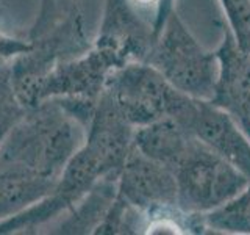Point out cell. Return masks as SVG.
Here are the masks:
<instances>
[{"instance_id": "52a82bcc", "label": "cell", "mask_w": 250, "mask_h": 235, "mask_svg": "<svg viewBox=\"0 0 250 235\" xmlns=\"http://www.w3.org/2000/svg\"><path fill=\"white\" fill-rule=\"evenodd\" d=\"M117 196L144 215L146 226L153 218L186 213L178 207L174 172L148 159L135 144L117 179Z\"/></svg>"}, {"instance_id": "7a4b0ae2", "label": "cell", "mask_w": 250, "mask_h": 235, "mask_svg": "<svg viewBox=\"0 0 250 235\" xmlns=\"http://www.w3.org/2000/svg\"><path fill=\"white\" fill-rule=\"evenodd\" d=\"M180 93L211 100L214 94L219 61L194 38L174 10L164 22L146 60Z\"/></svg>"}, {"instance_id": "9a60e30c", "label": "cell", "mask_w": 250, "mask_h": 235, "mask_svg": "<svg viewBox=\"0 0 250 235\" xmlns=\"http://www.w3.org/2000/svg\"><path fill=\"white\" fill-rule=\"evenodd\" d=\"M78 13H82L78 0H41L38 16L28 30L27 39L41 36L47 30Z\"/></svg>"}, {"instance_id": "3957f363", "label": "cell", "mask_w": 250, "mask_h": 235, "mask_svg": "<svg viewBox=\"0 0 250 235\" xmlns=\"http://www.w3.org/2000/svg\"><path fill=\"white\" fill-rule=\"evenodd\" d=\"M177 182L178 207L186 213L202 215L231 199L250 180L197 138L172 168Z\"/></svg>"}, {"instance_id": "d6986e66", "label": "cell", "mask_w": 250, "mask_h": 235, "mask_svg": "<svg viewBox=\"0 0 250 235\" xmlns=\"http://www.w3.org/2000/svg\"><path fill=\"white\" fill-rule=\"evenodd\" d=\"M6 63H8V61H3V60H0V75H2L3 69L6 68Z\"/></svg>"}, {"instance_id": "5bb4252c", "label": "cell", "mask_w": 250, "mask_h": 235, "mask_svg": "<svg viewBox=\"0 0 250 235\" xmlns=\"http://www.w3.org/2000/svg\"><path fill=\"white\" fill-rule=\"evenodd\" d=\"M203 234H246L250 235V182L213 210L200 215Z\"/></svg>"}, {"instance_id": "9c48e42d", "label": "cell", "mask_w": 250, "mask_h": 235, "mask_svg": "<svg viewBox=\"0 0 250 235\" xmlns=\"http://www.w3.org/2000/svg\"><path fill=\"white\" fill-rule=\"evenodd\" d=\"M158 38L153 22L130 0H105L99 33L94 43L113 49L125 63H146Z\"/></svg>"}, {"instance_id": "5b68a950", "label": "cell", "mask_w": 250, "mask_h": 235, "mask_svg": "<svg viewBox=\"0 0 250 235\" xmlns=\"http://www.w3.org/2000/svg\"><path fill=\"white\" fill-rule=\"evenodd\" d=\"M177 93L155 68L131 61L113 70L102 94L125 121L138 129L167 118Z\"/></svg>"}, {"instance_id": "ac0fdd59", "label": "cell", "mask_w": 250, "mask_h": 235, "mask_svg": "<svg viewBox=\"0 0 250 235\" xmlns=\"http://www.w3.org/2000/svg\"><path fill=\"white\" fill-rule=\"evenodd\" d=\"M31 49V41L28 39H22V38H16L3 33L0 30V60L3 61H10L18 55L27 52Z\"/></svg>"}, {"instance_id": "8fae6325", "label": "cell", "mask_w": 250, "mask_h": 235, "mask_svg": "<svg viewBox=\"0 0 250 235\" xmlns=\"http://www.w3.org/2000/svg\"><path fill=\"white\" fill-rule=\"evenodd\" d=\"M55 184L18 164L0 160V221L39 202Z\"/></svg>"}, {"instance_id": "ba28073f", "label": "cell", "mask_w": 250, "mask_h": 235, "mask_svg": "<svg viewBox=\"0 0 250 235\" xmlns=\"http://www.w3.org/2000/svg\"><path fill=\"white\" fill-rule=\"evenodd\" d=\"M127 65L119 53L92 41L88 50L60 61L39 88L38 104L52 97H78L97 102L113 70Z\"/></svg>"}, {"instance_id": "8992f818", "label": "cell", "mask_w": 250, "mask_h": 235, "mask_svg": "<svg viewBox=\"0 0 250 235\" xmlns=\"http://www.w3.org/2000/svg\"><path fill=\"white\" fill-rule=\"evenodd\" d=\"M169 118L222 155L250 180V140L233 118L211 100L177 93Z\"/></svg>"}, {"instance_id": "e0dca14e", "label": "cell", "mask_w": 250, "mask_h": 235, "mask_svg": "<svg viewBox=\"0 0 250 235\" xmlns=\"http://www.w3.org/2000/svg\"><path fill=\"white\" fill-rule=\"evenodd\" d=\"M25 112L21 102L16 97L10 82V61L6 63V68L0 75V144L5 138L14 122Z\"/></svg>"}, {"instance_id": "2e32d148", "label": "cell", "mask_w": 250, "mask_h": 235, "mask_svg": "<svg viewBox=\"0 0 250 235\" xmlns=\"http://www.w3.org/2000/svg\"><path fill=\"white\" fill-rule=\"evenodd\" d=\"M236 44L250 53V0H219Z\"/></svg>"}, {"instance_id": "277c9868", "label": "cell", "mask_w": 250, "mask_h": 235, "mask_svg": "<svg viewBox=\"0 0 250 235\" xmlns=\"http://www.w3.org/2000/svg\"><path fill=\"white\" fill-rule=\"evenodd\" d=\"M28 41H31V49L10 60L11 88L25 108L38 105L39 88L60 61L77 57L92 46L84 31L82 13L70 16Z\"/></svg>"}, {"instance_id": "6da1fadb", "label": "cell", "mask_w": 250, "mask_h": 235, "mask_svg": "<svg viewBox=\"0 0 250 235\" xmlns=\"http://www.w3.org/2000/svg\"><path fill=\"white\" fill-rule=\"evenodd\" d=\"M88 127L60 97L25 108L0 144V160L57 182L83 146Z\"/></svg>"}, {"instance_id": "7c38bea8", "label": "cell", "mask_w": 250, "mask_h": 235, "mask_svg": "<svg viewBox=\"0 0 250 235\" xmlns=\"http://www.w3.org/2000/svg\"><path fill=\"white\" fill-rule=\"evenodd\" d=\"M117 176L100 179L82 201H78L61 219H57L52 234H94L104 221L117 196Z\"/></svg>"}, {"instance_id": "30bf717a", "label": "cell", "mask_w": 250, "mask_h": 235, "mask_svg": "<svg viewBox=\"0 0 250 235\" xmlns=\"http://www.w3.org/2000/svg\"><path fill=\"white\" fill-rule=\"evenodd\" d=\"M214 52L219 75L211 102L225 110L250 140V53L236 44L229 27H222Z\"/></svg>"}, {"instance_id": "4fadbf2b", "label": "cell", "mask_w": 250, "mask_h": 235, "mask_svg": "<svg viewBox=\"0 0 250 235\" xmlns=\"http://www.w3.org/2000/svg\"><path fill=\"white\" fill-rule=\"evenodd\" d=\"M192 135L172 118H163L152 124L143 125L135 130L133 144L148 159L172 168L182 159L189 147Z\"/></svg>"}]
</instances>
